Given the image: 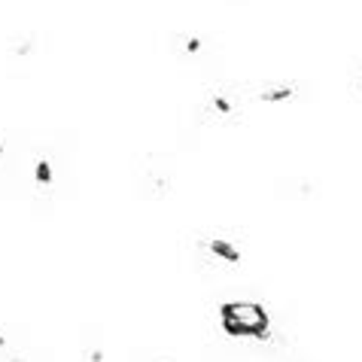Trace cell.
Segmentation results:
<instances>
[{"mask_svg":"<svg viewBox=\"0 0 362 362\" xmlns=\"http://www.w3.org/2000/svg\"><path fill=\"white\" fill-rule=\"evenodd\" d=\"M40 46H43V37H40V31H22V34H13L6 40V52L18 64H25L28 58H34L40 52Z\"/></svg>","mask_w":362,"mask_h":362,"instance_id":"7a4b0ae2","label":"cell"},{"mask_svg":"<svg viewBox=\"0 0 362 362\" xmlns=\"http://www.w3.org/2000/svg\"><path fill=\"white\" fill-rule=\"evenodd\" d=\"M347 92L354 100H362V62L354 64V70H350V76H347Z\"/></svg>","mask_w":362,"mask_h":362,"instance_id":"3957f363","label":"cell"},{"mask_svg":"<svg viewBox=\"0 0 362 362\" xmlns=\"http://www.w3.org/2000/svg\"><path fill=\"white\" fill-rule=\"evenodd\" d=\"M219 320L231 338H268V314L256 301H228L219 308Z\"/></svg>","mask_w":362,"mask_h":362,"instance_id":"6da1fadb","label":"cell"},{"mask_svg":"<svg viewBox=\"0 0 362 362\" xmlns=\"http://www.w3.org/2000/svg\"><path fill=\"white\" fill-rule=\"evenodd\" d=\"M228 4H244V0H228Z\"/></svg>","mask_w":362,"mask_h":362,"instance_id":"277c9868","label":"cell"}]
</instances>
